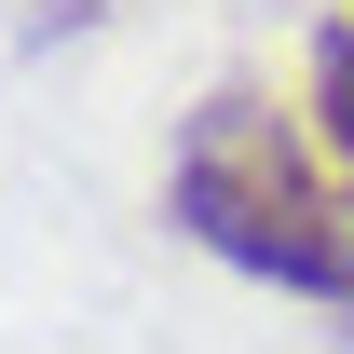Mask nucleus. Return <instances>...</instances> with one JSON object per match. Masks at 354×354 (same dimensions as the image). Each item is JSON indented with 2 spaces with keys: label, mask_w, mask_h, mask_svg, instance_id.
<instances>
[{
  "label": "nucleus",
  "mask_w": 354,
  "mask_h": 354,
  "mask_svg": "<svg viewBox=\"0 0 354 354\" xmlns=\"http://www.w3.org/2000/svg\"><path fill=\"white\" fill-rule=\"evenodd\" d=\"M313 136L354 164V28H327V41H313Z\"/></svg>",
  "instance_id": "nucleus-2"
},
{
  "label": "nucleus",
  "mask_w": 354,
  "mask_h": 354,
  "mask_svg": "<svg viewBox=\"0 0 354 354\" xmlns=\"http://www.w3.org/2000/svg\"><path fill=\"white\" fill-rule=\"evenodd\" d=\"M177 218H191V245H218L232 272H259L286 300H354V191L272 109H245V95L191 109V136H177Z\"/></svg>",
  "instance_id": "nucleus-1"
}]
</instances>
